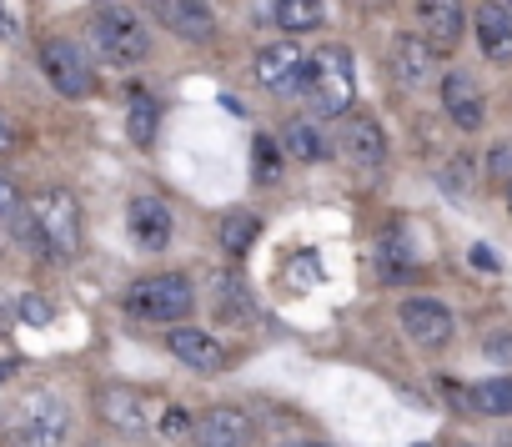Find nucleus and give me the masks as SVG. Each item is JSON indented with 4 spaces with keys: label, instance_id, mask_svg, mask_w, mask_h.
<instances>
[{
    "label": "nucleus",
    "instance_id": "c85d7f7f",
    "mask_svg": "<svg viewBox=\"0 0 512 447\" xmlns=\"http://www.w3.org/2000/svg\"><path fill=\"white\" fill-rule=\"evenodd\" d=\"M492 171H497V176L512 171V146H497V151H492Z\"/></svg>",
    "mask_w": 512,
    "mask_h": 447
},
{
    "label": "nucleus",
    "instance_id": "72a5a7b5",
    "mask_svg": "<svg viewBox=\"0 0 512 447\" xmlns=\"http://www.w3.org/2000/svg\"><path fill=\"white\" fill-rule=\"evenodd\" d=\"M507 206H512V191H507Z\"/></svg>",
    "mask_w": 512,
    "mask_h": 447
},
{
    "label": "nucleus",
    "instance_id": "f3484780",
    "mask_svg": "<svg viewBox=\"0 0 512 447\" xmlns=\"http://www.w3.org/2000/svg\"><path fill=\"white\" fill-rule=\"evenodd\" d=\"M166 347H171V352H176V362H181V367H191V372H221V362H226L221 342H216L211 332H196V327H176Z\"/></svg>",
    "mask_w": 512,
    "mask_h": 447
},
{
    "label": "nucleus",
    "instance_id": "7ed1b4c3",
    "mask_svg": "<svg viewBox=\"0 0 512 447\" xmlns=\"http://www.w3.org/2000/svg\"><path fill=\"white\" fill-rule=\"evenodd\" d=\"M121 307H126L136 322H181V317L196 307V292H191L186 277H171V272H166V277H146V282L126 287Z\"/></svg>",
    "mask_w": 512,
    "mask_h": 447
},
{
    "label": "nucleus",
    "instance_id": "a211bd4d",
    "mask_svg": "<svg viewBox=\"0 0 512 447\" xmlns=\"http://www.w3.org/2000/svg\"><path fill=\"white\" fill-rule=\"evenodd\" d=\"M342 151L357 161V166H382L387 161V136L372 116H347L342 126Z\"/></svg>",
    "mask_w": 512,
    "mask_h": 447
},
{
    "label": "nucleus",
    "instance_id": "20e7f679",
    "mask_svg": "<svg viewBox=\"0 0 512 447\" xmlns=\"http://www.w3.org/2000/svg\"><path fill=\"white\" fill-rule=\"evenodd\" d=\"M91 41L101 46V56H111V61H121V66H136V61L151 56V31L141 26L136 11H116V6L101 11L96 26H91Z\"/></svg>",
    "mask_w": 512,
    "mask_h": 447
},
{
    "label": "nucleus",
    "instance_id": "ddd939ff",
    "mask_svg": "<svg viewBox=\"0 0 512 447\" xmlns=\"http://www.w3.org/2000/svg\"><path fill=\"white\" fill-rule=\"evenodd\" d=\"M402 327L422 347H447L452 342V307L437 297H407L402 302Z\"/></svg>",
    "mask_w": 512,
    "mask_h": 447
},
{
    "label": "nucleus",
    "instance_id": "f8f14e48",
    "mask_svg": "<svg viewBox=\"0 0 512 447\" xmlns=\"http://www.w3.org/2000/svg\"><path fill=\"white\" fill-rule=\"evenodd\" d=\"M417 26H422V41H427L437 56L457 51V46H462V31H467L462 0H417Z\"/></svg>",
    "mask_w": 512,
    "mask_h": 447
},
{
    "label": "nucleus",
    "instance_id": "f704fd0d",
    "mask_svg": "<svg viewBox=\"0 0 512 447\" xmlns=\"http://www.w3.org/2000/svg\"><path fill=\"white\" fill-rule=\"evenodd\" d=\"M91 447H106V442H91Z\"/></svg>",
    "mask_w": 512,
    "mask_h": 447
},
{
    "label": "nucleus",
    "instance_id": "2f4dec72",
    "mask_svg": "<svg viewBox=\"0 0 512 447\" xmlns=\"http://www.w3.org/2000/svg\"><path fill=\"white\" fill-rule=\"evenodd\" d=\"M282 447H322V442H282Z\"/></svg>",
    "mask_w": 512,
    "mask_h": 447
},
{
    "label": "nucleus",
    "instance_id": "bb28decb",
    "mask_svg": "<svg viewBox=\"0 0 512 447\" xmlns=\"http://www.w3.org/2000/svg\"><path fill=\"white\" fill-rule=\"evenodd\" d=\"M21 317H26V322H51V307H46L41 297H21Z\"/></svg>",
    "mask_w": 512,
    "mask_h": 447
},
{
    "label": "nucleus",
    "instance_id": "7c9ffc66",
    "mask_svg": "<svg viewBox=\"0 0 512 447\" xmlns=\"http://www.w3.org/2000/svg\"><path fill=\"white\" fill-rule=\"evenodd\" d=\"M472 267H482V272H497V257H492L487 247H472Z\"/></svg>",
    "mask_w": 512,
    "mask_h": 447
},
{
    "label": "nucleus",
    "instance_id": "5701e85b",
    "mask_svg": "<svg viewBox=\"0 0 512 447\" xmlns=\"http://www.w3.org/2000/svg\"><path fill=\"white\" fill-rule=\"evenodd\" d=\"M156 101L146 96V91H131V111H126V131H131V141L136 146H151L156 141Z\"/></svg>",
    "mask_w": 512,
    "mask_h": 447
},
{
    "label": "nucleus",
    "instance_id": "9b49d317",
    "mask_svg": "<svg viewBox=\"0 0 512 447\" xmlns=\"http://www.w3.org/2000/svg\"><path fill=\"white\" fill-rule=\"evenodd\" d=\"M442 111L452 116L457 131H477L487 121V96H482L472 71H447L442 76Z\"/></svg>",
    "mask_w": 512,
    "mask_h": 447
},
{
    "label": "nucleus",
    "instance_id": "2eb2a0df",
    "mask_svg": "<svg viewBox=\"0 0 512 447\" xmlns=\"http://www.w3.org/2000/svg\"><path fill=\"white\" fill-rule=\"evenodd\" d=\"M472 36H477V46H482L487 61H497V66L512 61V11H507V6H497V0H482L477 16H472Z\"/></svg>",
    "mask_w": 512,
    "mask_h": 447
},
{
    "label": "nucleus",
    "instance_id": "4be33fe9",
    "mask_svg": "<svg viewBox=\"0 0 512 447\" xmlns=\"http://www.w3.org/2000/svg\"><path fill=\"white\" fill-rule=\"evenodd\" d=\"M472 397V407L477 412H487V417H512V377H492V382H477V387H467Z\"/></svg>",
    "mask_w": 512,
    "mask_h": 447
},
{
    "label": "nucleus",
    "instance_id": "f257e3e1",
    "mask_svg": "<svg viewBox=\"0 0 512 447\" xmlns=\"http://www.w3.org/2000/svg\"><path fill=\"white\" fill-rule=\"evenodd\" d=\"M16 232H21L31 247H41V252H51V257H61V262H71V257L81 252V206H76L71 191H41V196L31 201V211L16 216Z\"/></svg>",
    "mask_w": 512,
    "mask_h": 447
},
{
    "label": "nucleus",
    "instance_id": "dca6fc26",
    "mask_svg": "<svg viewBox=\"0 0 512 447\" xmlns=\"http://www.w3.org/2000/svg\"><path fill=\"white\" fill-rule=\"evenodd\" d=\"M131 232H136V242L146 247V252H161V247H171V206L161 201V196H136L131 201Z\"/></svg>",
    "mask_w": 512,
    "mask_h": 447
},
{
    "label": "nucleus",
    "instance_id": "cd10ccee",
    "mask_svg": "<svg viewBox=\"0 0 512 447\" xmlns=\"http://www.w3.org/2000/svg\"><path fill=\"white\" fill-rule=\"evenodd\" d=\"M297 287H312L317 282V257H297V277H292Z\"/></svg>",
    "mask_w": 512,
    "mask_h": 447
},
{
    "label": "nucleus",
    "instance_id": "b1692460",
    "mask_svg": "<svg viewBox=\"0 0 512 447\" xmlns=\"http://www.w3.org/2000/svg\"><path fill=\"white\" fill-rule=\"evenodd\" d=\"M21 211H26V206H21V191H16L6 176H0V216H6V221H16Z\"/></svg>",
    "mask_w": 512,
    "mask_h": 447
},
{
    "label": "nucleus",
    "instance_id": "f03ea898",
    "mask_svg": "<svg viewBox=\"0 0 512 447\" xmlns=\"http://www.w3.org/2000/svg\"><path fill=\"white\" fill-rule=\"evenodd\" d=\"M307 96L322 116H342L352 111V96H357V76H352V56L342 46H322L312 61H307Z\"/></svg>",
    "mask_w": 512,
    "mask_h": 447
},
{
    "label": "nucleus",
    "instance_id": "c9c22d12",
    "mask_svg": "<svg viewBox=\"0 0 512 447\" xmlns=\"http://www.w3.org/2000/svg\"><path fill=\"white\" fill-rule=\"evenodd\" d=\"M507 11H512V0H507Z\"/></svg>",
    "mask_w": 512,
    "mask_h": 447
},
{
    "label": "nucleus",
    "instance_id": "473e14b6",
    "mask_svg": "<svg viewBox=\"0 0 512 447\" xmlns=\"http://www.w3.org/2000/svg\"><path fill=\"white\" fill-rule=\"evenodd\" d=\"M457 447H472V442H457Z\"/></svg>",
    "mask_w": 512,
    "mask_h": 447
},
{
    "label": "nucleus",
    "instance_id": "0eeeda50",
    "mask_svg": "<svg viewBox=\"0 0 512 447\" xmlns=\"http://www.w3.org/2000/svg\"><path fill=\"white\" fill-rule=\"evenodd\" d=\"M66 432H71V417H66V407L51 392L26 397V407L16 417V447H61Z\"/></svg>",
    "mask_w": 512,
    "mask_h": 447
},
{
    "label": "nucleus",
    "instance_id": "4468645a",
    "mask_svg": "<svg viewBox=\"0 0 512 447\" xmlns=\"http://www.w3.org/2000/svg\"><path fill=\"white\" fill-rule=\"evenodd\" d=\"M432 71H437V51H432L422 36H397V41H392V81H397L402 91L432 86Z\"/></svg>",
    "mask_w": 512,
    "mask_h": 447
},
{
    "label": "nucleus",
    "instance_id": "9d476101",
    "mask_svg": "<svg viewBox=\"0 0 512 447\" xmlns=\"http://www.w3.org/2000/svg\"><path fill=\"white\" fill-rule=\"evenodd\" d=\"M146 11L166 31H176L181 41H211L216 36V11L206 0H146Z\"/></svg>",
    "mask_w": 512,
    "mask_h": 447
},
{
    "label": "nucleus",
    "instance_id": "412c9836",
    "mask_svg": "<svg viewBox=\"0 0 512 447\" xmlns=\"http://www.w3.org/2000/svg\"><path fill=\"white\" fill-rule=\"evenodd\" d=\"M282 151H287L292 161H322V156H327V136H322L312 121H292V126L282 131Z\"/></svg>",
    "mask_w": 512,
    "mask_h": 447
},
{
    "label": "nucleus",
    "instance_id": "1a4fd4ad",
    "mask_svg": "<svg viewBox=\"0 0 512 447\" xmlns=\"http://www.w3.org/2000/svg\"><path fill=\"white\" fill-rule=\"evenodd\" d=\"M191 437H196V447H251L256 442V422L241 407H206L191 422Z\"/></svg>",
    "mask_w": 512,
    "mask_h": 447
},
{
    "label": "nucleus",
    "instance_id": "e433bc0d",
    "mask_svg": "<svg viewBox=\"0 0 512 447\" xmlns=\"http://www.w3.org/2000/svg\"><path fill=\"white\" fill-rule=\"evenodd\" d=\"M422 447H427V442H422Z\"/></svg>",
    "mask_w": 512,
    "mask_h": 447
},
{
    "label": "nucleus",
    "instance_id": "a878e982",
    "mask_svg": "<svg viewBox=\"0 0 512 447\" xmlns=\"http://www.w3.org/2000/svg\"><path fill=\"white\" fill-rule=\"evenodd\" d=\"M487 357H497V362H507V367H512V332L487 337Z\"/></svg>",
    "mask_w": 512,
    "mask_h": 447
},
{
    "label": "nucleus",
    "instance_id": "aec40b11",
    "mask_svg": "<svg viewBox=\"0 0 512 447\" xmlns=\"http://www.w3.org/2000/svg\"><path fill=\"white\" fill-rule=\"evenodd\" d=\"M256 237H262V216H251V211H226V216H221V247H226L231 257L251 252Z\"/></svg>",
    "mask_w": 512,
    "mask_h": 447
},
{
    "label": "nucleus",
    "instance_id": "c756f323",
    "mask_svg": "<svg viewBox=\"0 0 512 447\" xmlns=\"http://www.w3.org/2000/svg\"><path fill=\"white\" fill-rule=\"evenodd\" d=\"M16 146V126H11V116L0 111V151H11Z\"/></svg>",
    "mask_w": 512,
    "mask_h": 447
},
{
    "label": "nucleus",
    "instance_id": "423d86ee",
    "mask_svg": "<svg viewBox=\"0 0 512 447\" xmlns=\"http://www.w3.org/2000/svg\"><path fill=\"white\" fill-rule=\"evenodd\" d=\"M41 71H46V81H51V86H56L61 96H71V101L91 96V86H96L86 51H81L76 41H61V36L41 46Z\"/></svg>",
    "mask_w": 512,
    "mask_h": 447
},
{
    "label": "nucleus",
    "instance_id": "393cba45",
    "mask_svg": "<svg viewBox=\"0 0 512 447\" xmlns=\"http://www.w3.org/2000/svg\"><path fill=\"white\" fill-rule=\"evenodd\" d=\"M161 422H166V437H186V432H191V417H186V412H176V407H166V412H161Z\"/></svg>",
    "mask_w": 512,
    "mask_h": 447
},
{
    "label": "nucleus",
    "instance_id": "6e6552de",
    "mask_svg": "<svg viewBox=\"0 0 512 447\" xmlns=\"http://www.w3.org/2000/svg\"><path fill=\"white\" fill-rule=\"evenodd\" d=\"M96 412L106 427L116 432H151V422L161 417V407L146 397V392H131V387H106L96 397Z\"/></svg>",
    "mask_w": 512,
    "mask_h": 447
},
{
    "label": "nucleus",
    "instance_id": "39448f33",
    "mask_svg": "<svg viewBox=\"0 0 512 447\" xmlns=\"http://www.w3.org/2000/svg\"><path fill=\"white\" fill-rule=\"evenodd\" d=\"M256 86L262 91H272V96H292V91H302V81H307V56H302V46H297V36H287V41H272V46H262L256 51Z\"/></svg>",
    "mask_w": 512,
    "mask_h": 447
},
{
    "label": "nucleus",
    "instance_id": "6ab92c4d",
    "mask_svg": "<svg viewBox=\"0 0 512 447\" xmlns=\"http://www.w3.org/2000/svg\"><path fill=\"white\" fill-rule=\"evenodd\" d=\"M322 21H327L322 0H277V26H282L287 36H307V31H317Z\"/></svg>",
    "mask_w": 512,
    "mask_h": 447
}]
</instances>
